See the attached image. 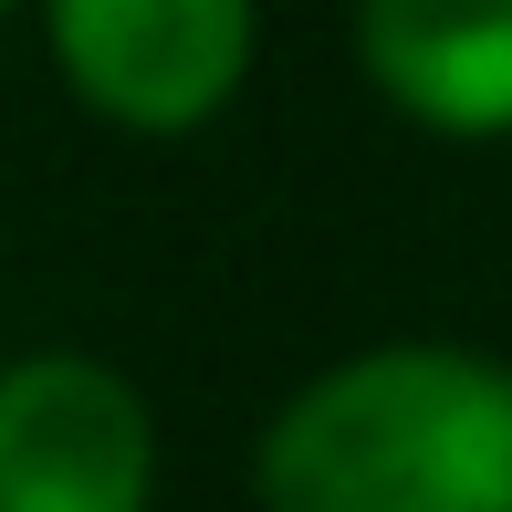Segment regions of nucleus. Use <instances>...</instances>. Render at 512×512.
<instances>
[{
  "mask_svg": "<svg viewBox=\"0 0 512 512\" xmlns=\"http://www.w3.org/2000/svg\"><path fill=\"white\" fill-rule=\"evenodd\" d=\"M53 63L105 126L189 136L251 74L262 0H42Z\"/></svg>",
  "mask_w": 512,
  "mask_h": 512,
  "instance_id": "2",
  "label": "nucleus"
},
{
  "mask_svg": "<svg viewBox=\"0 0 512 512\" xmlns=\"http://www.w3.org/2000/svg\"><path fill=\"white\" fill-rule=\"evenodd\" d=\"M0 11H21V0H0Z\"/></svg>",
  "mask_w": 512,
  "mask_h": 512,
  "instance_id": "5",
  "label": "nucleus"
},
{
  "mask_svg": "<svg viewBox=\"0 0 512 512\" xmlns=\"http://www.w3.org/2000/svg\"><path fill=\"white\" fill-rule=\"evenodd\" d=\"M356 63L429 136H512V0H356Z\"/></svg>",
  "mask_w": 512,
  "mask_h": 512,
  "instance_id": "4",
  "label": "nucleus"
},
{
  "mask_svg": "<svg viewBox=\"0 0 512 512\" xmlns=\"http://www.w3.org/2000/svg\"><path fill=\"white\" fill-rule=\"evenodd\" d=\"M157 418L95 356L0 366V512H147Z\"/></svg>",
  "mask_w": 512,
  "mask_h": 512,
  "instance_id": "3",
  "label": "nucleus"
},
{
  "mask_svg": "<svg viewBox=\"0 0 512 512\" xmlns=\"http://www.w3.org/2000/svg\"><path fill=\"white\" fill-rule=\"evenodd\" d=\"M262 512H512V366L471 345L324 366L262 429Z\"/></svg>",
  "mask_w": 512,
  "mask_h": 512,
  "instance_id": "1",
  "label": "nucleus"
}]
</instances>
